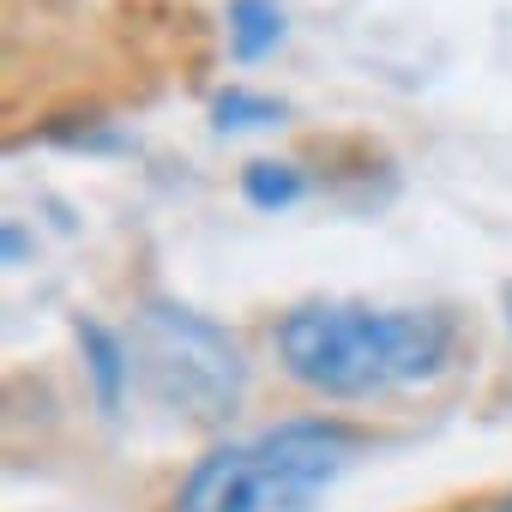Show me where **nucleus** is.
Returning <instances> with one entry per match:
<instances>
[{
  "instance_id": "1",
  "label": "nucleus",
  "mask_w": 512,
  "mask_h": 512,
  "mask_svg": "<svg viewBox=\"0 0 512 512\" xmlns=\"http://www.w3.org/2000/svg\"><path fill=\"white\" fill-rule=\"evenodd\" d=\"M278 356L308 392L374 398L434 380L452 356V320L434 308L308 302L278 320Z\"/></svg>"
},
{
  "instance_id": "6",
  "label": "nucleus",
  "mask_w": 512,
  "mask_h": 512,
  "mask_svg": "<svg viewBox=\"0 0 512 512\" xmlns=\"http://www.w3.org/2000/svg\"><path fill=\"white\" fill-rule=\"evenodd\" d=\"M284 103L278 97H260V91H241V85H229V91H217L211 97V121H217V133H266V127H284Z\"/></svg>"
},
{
  "instance_id": "4",
  "label": "nucleus",
  "mask_w": 512,
  "mask_h": 512,
  "mask_svg": "<svg viewBox=\"0 0 512 512\" xmlns=\"http://www.w3.org/2000/svg\"><path fill=\"white\" fill-rule=\"evenodd\" d=\"M223 19H229V55H235L241 67L266 61V55L284 43V31H290L284 0H229Z\"/></svg>"
},
{
  "instance_id": "2",
  "label": "nucleus",
  "mask_w": 512,
  "mask_h": 512,
  "mask_svg": "<svg viewBox=\"0 0 512 512\" xmlns=\"http://www.w3.org/2000/svg\"><path fill=\"white\" fill-rule=\"evenodd\" d=\"M356 446L362 440L326 416L278 422L253 440H229L205 452L187 470L175 506L181 512H302L326 482L344 476Z\"/></svg>"
},
{
  "instance_id": "5",
  "label": "nucleus",
  "mask_w": 512,
  "mask_h": 512,
  "mask_svg": "<svg viewBox=\"0 0 512 512\" xmlns=\"http://www.w3.org/2000/svg\"><path fill=\"white\" fill-rule=\"evenodd\" d=\"M79 350H85V362H91L97 404L115 416V410H121V392H127V374H133V350H127L109 326H97V320H79Z\"/></svg>"
},
{
  "instance_id": "7",
  "label": "nucleus",
  "mask_w": 512,
  "mask_h": 512,
  "mask_svg": "<svg viewBox=\"0 0 512 512\" xmlns=\"http://www.w3.org/2000/svg\"><path fill=\"white\" fill-rule=\"evenodd\" d=\"M241 193H247V205H260V211H290V205L308 193V175H302L296 163L260 157V163L241 169Z\"/></svg>"
},
{
  "instance_id": "3",
  "label": "nucleus",
  "mask_w": 512,
  "mask_h": 512,
  "mask_svg": "<svg viewBox=\"0 0 512 512\" xmlns=\"http://www.w3.org/2000/svg\"><path fill=\"white\" fill-rule=\"evenodd\" d=\"M133 368L145 374L157 404L187 410L199 422L229 416L247 386L241 344L217 320H205L181 302H163V296H151L133 320Z\"/></svg>"
},
{
  "instance_id": "8",
  "label": "nucleus",
  "mask_w": 512,
  "mask_h": 512,
  "mask_svg": "<svg viewBox=\"0 0 512 512\" xmlns=\"http://www.w3.org/2000/svg\"><path fill=\"white\" fill-rule=\"evenodd\" d=\"M7 260H13V266L25 260V235H19V223H7Z\"/></svg>"
}]
</instances>
